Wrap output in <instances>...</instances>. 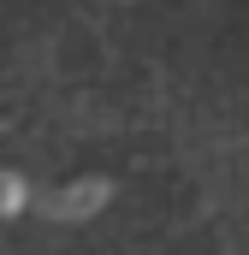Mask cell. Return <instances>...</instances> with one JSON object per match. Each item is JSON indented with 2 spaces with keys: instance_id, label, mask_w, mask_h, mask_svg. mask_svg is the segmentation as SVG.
Listing matches in <instances>:
<instances>
[{
  "instance_id": "obj_1",
  "label": "cell",
  "mask_w": 249,
  "mask_h": 255,
  "mask_svg": "<svg viewBox=\"0 0 249 255\" xmlns=\"http://www.w3.org/2000/svg\"><path fill=\"white\" fill-rule=\"evenodd\" d=\"M113 196L107 178H83V184H65V190H36V214H48V220H89L101 202Z\"/></svg>"
},
{
  "instance_id": "obj_2",
  "label": "cell",
  "mask_w": 249,
  "mask_h": 255,
  "mask_svg": "<svg viewBox=\"0 0 249 255\" xmlns=\"http://www.w3.org/2000/svg\"><path fill=\"white\" fill-rule=\"evenodd\" d=\"M30 202H36V190H30V184H24V178L12 172V166H0V220H12V214H24Z\"/></svg>"
}]
</instances>
